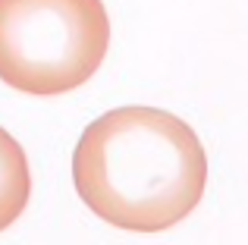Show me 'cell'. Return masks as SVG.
<instances>
[{
  "mask_svg": "<svg viewBox=\"0 0 248 245\" xmlns=\"http://www.w3.org/2000/svg\"><path fill=\"white\" fill-rule=\"evenodd\" d=\"M110 47L104 0H0V82L54 98L82 88Z\"/></svg>",
  "mask_w": 248,
  "mask_h": 245,
  "instance_id": "cell-2",
  "label": "cell"
},
{
  "mask_svg": "<svg viewBox=\"0 0 248 245\" xmlns=\"http://www.w3.org/2000/svg\"><path fill=\"white\" fill-rule=\"evenodd\" d=\"M31 198V170L22 145L0 126V233L22 217Z\"/></svg>",
  "mask_w": 248,
  "mask_h": 245,
  "instance_id": "cell-3",
  "label": "cell"
},
{
  "mask_svg": "<svg viewBox=\"0 0 248 245\" xmlns=\"http://www.w3.org/2000/svg\"><path fill=\"white\" fill-rule=\"evenodd\" d=\"M73 183L91 214L126 233L182 223L207 185V154L195 129L157 107H116L85 126Z\"/></svg>",
  "mask_w": 248,
  "mask_h": 245,
  "instance_id": "cell-1",
  "label": "cell"
}]
</instances>
